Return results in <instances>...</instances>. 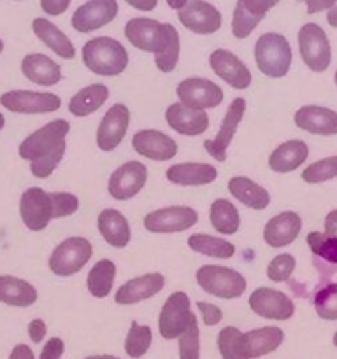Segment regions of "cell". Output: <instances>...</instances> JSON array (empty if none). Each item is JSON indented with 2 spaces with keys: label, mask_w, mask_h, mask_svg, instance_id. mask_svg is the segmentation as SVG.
Segmentation results:
<instances>
[{
  "label": "cell",
  "mask_w": 337,
  "mask_h": 359,
  "mask_svg": "<svg viewBox=\"0 0 337 359\" xmlns=\"http://www.w3.org/2000/svg\"><path fill=\"white\" fill-rule=\"evenodd\" d=\"M116 279V265L111 259H100L91 266L86 277L88 293L95 298H105L112 291Z\"/></svg>",
  "instance_id": "36"
},
{
  "label": "cell",
  "mask_w": 337,
  "mask_h": 359,
  "mask_svg": "<svg viewBox=\"0 0 337 359\" xmlns=\"http://www.w3.org/2000/svg\"><path fill=\"white\" fill-rule=\"evenodd\" d=\"M333 346L337 347V332H336V335H333Z\"/></svg>",
  "instance_id": "59"
},
{
  "label": "cell",
  "mask_w": 337,
  "mask_h": 359,
  "mask_svg": "<svg viewBox=\"0 0 337 359\" xmlns=\"http://www.w3.org/2000/svg\"><path fill=\"white\" fill-rule=\"evenodd\" d=\"M326 21H329L330 27L337 28V6L332 7V9H330L329 13H326Z\"/></svg>",
  "instance_id": "54"
},
{
  "label": "cell",
  "mask_w": 337,
  "mask_h": 359,
  "mask_svg": "<svg viewBox=\"0 0 337 359\" xmlns=\"http://www.w3.org/2000/svg\"><path fill=\"white\" fill-rule=\"evenodd\" d=\"M20 216L25 226L30 231H42L48 228L53 217V200L51 193L42 188H28L21 195Z\"/></svg>",
  "instance_id": "12"
},
{
  "label": "cell",
  "mask_w": 337,
  "mask_h": 359,
  "mask_svg": "<svg viewBox=\"0 0 337 359\" xmlns=\"http://www.w3.org/2000/svg\"><path fill=\"white\" fill-rule=\"evenodd\" d=\"M199 214L186 205H172L146 214L143 224L151 233H179L195 226Z\"/></svg>",
  "instance_id": "10"
},
{
  "label": "cell",
  "mask_w": 337,
  "mask_h": 359,
  "mask_svg": "<svg viewBox=\"0 0 337 359\" xmlns=\"http://www.w3.org/2000/svg\"><path fill=\"white\" fill-rule=\"evenodd\" d=\"M283 340L284 333L277 326H263V328L242 333V342H244V351L248 359H256L274 353L276 349H279Z\"/></svg>",
  "instance_id": "28"
},
{
  "label": "cell",
  "mask_w": 337,
  "mask_h": 359,
  "mask_svg": "<svg viewBox=\"0 0 337 359\" xmlns=\"http://www.w3.org/2000/svg\"><path fill=\"white\" fill-rule=\"evenodd\" d=\"M83 359H121V358L109 356V354H102V356H88V358H83Z\"/></svg>",
  "instance_id": "56"
},
{
  "label": "cell",
  "mask_w": 337,
  "mask_h": 359,
  "mask_svg": "<svg viewBox=\"0 0 337 359\" xmlns=\"http://www.w3.org/2000/svg\"><path fill=\"white\" fill-rule=\"evenodd\" d=\"M21 72L39 86H55L62 81V67L42 53H32L21 60Z\"/></svg>",
  "instance_id": "26"
},
{
  "label": "cell",
  "mask_w": 337,
  "mask_h": 359,
  "mask_svg": "<svg viewBox=\"0 0 337 359\" xmlns=\"http://www.w3.org/2000/svg\"><path fill=\"white\" fill-rule=\"evenodd\" d=\"M37 298V290L30 283L13 276H0V304L23 309L34 305Z\"/></svg>",
  "instance_id": "33"
},
{
  "label": "cell",
  "mask_w": 337,
  "mask_h": 359,
  "mask_svg": "<svg viewBox=\"0 0 337 359\" xmlns=\"http://www.w3.org/2000/svg\"><path fill=\"white\" fill-rule=\"evenodd\" d=\"M192 304H190L188 294L183 291H176L165 300L161 307L160 318H158V332L161 339L176 340L185 335L190 328V323L193 319Z\"/></svg>",
  "instance_id": "8"
},
{
  "label": "cell",
  "mask_w": 337,
  "mask_h": 359,
  "mask_svg": "<svg viewBox=\"0 0 337 359\" xmlns=\"http://www.w3.org/2000/svg\"><path fill=\"white\" fill-rule=\"evenodd\" d=\"M295 266H297L295 256L283 252V255H277L276 258L270 259L269 266H267V277L272 283H284L291 277Z\"/></svg>",
  "instance_id": "44"
},
{
  "label": "cell",
  "mask_w": 337,
  "mask_h": 359,
  "mask_svg": "<svg viewBox=\"0 0 337 359\" xmlns=\"http://www.w3.org/2000/svg\"><path fill=\"white\" fill-rule=\"evenodd\" d=\"M32 30H34L35 37L42 44L48 46L53 53H56L60 58L72 60L76 56V48L70 42V39L58 27H55L51 21L46 20V18H35L32 21Z\"/></svg>",
  "instance_id": "31"
},
{
  "label": "cell",
  "mask_w": 337,
  "mask_h": 359,
  "mask_svg": "<svg viewBox=\"0 0 337 359\" xmlns=\"http://www.w3.org/2000/svg\"><path fill=\"white\" fill-rule=\"evenodd\" d=\"M228 191L242 205L249 207L253 210H263L270 203L269 191L263 186L256 184L249 177H244V175H235V177H232L228 181Z\"/></svg>",
  "instance_id": "32"
},
{
  "label": "cell",
  "mask_w": 337,
  "mask_h": 359,
  "mask_svg": "<svg viewBox=\"0 0 337 359\" xmlns=\"http://www.w3.org/2000/svg\"><path fill=\"white\" fill-rule=\"evenodd\" d=\"M315 311L323 321H337V284H329L315 294Z\"/></svg>",
  "instance_id": "41"
},
{
  "label": "cell",
  "mask_w": 337,
  "mask_h": 359,
  "mask_svg": "<svg viewBox=\"0 0 337 359\" xmlns=\"http://www.w3.org/2000/svg\"><path fill=\"white\" fill-rule=\"evenodd\" d=\"M4 126H6V118H4V114L0 112V130H2Z\"/></svg>",
  "instance_id": "57"
},
{
  "label": "cell",
  "mask_w": 337,
  "mask_h": 359,
  "mask_svg": "<svg viewBox=\"0 0 337 359\" xmlns=\"http://www.w3.org/2000/svg\"><path fill=\"white\" fill-rule=\"evenodd\" d=\"M209 65L221 81L235 90H246L251 84V72L246 63L228 49H216L211 53Z\"/></svg>",
  "instance_id": "20"
},
{
  "label": "cell",
  "mask_w": 337,
  "mask_h": 359,
  "mask_svg": "<svg viewBox=\"0 0 337 359\" xmlns=\"http://www.w3.org/2000/svg\"><path fill=\"white\" fill-rule=\"evenodd\" d=\"M83 63L97 76H119L128 65V53L116 39L95 37L83 46Z\"/></svg>",
  "instance_id": "3"
},
{
  "label": "cell",
  "mask_w": 337,
  "mask_h": 359,
  "mask_svg": "<svg viewBox=\"0 0 337 359\" xmlns=\"http://www.w3.org/2000/svg\"><path fill=\"white\" fill-rule=\"evenodd\" d=\"M337 177V156L323 158L302 170V181L308 184H319Z\"/></svg>",
  "instance_id": "40"
},
{
  "label": "cell",
  "mask_w": 337,
  "mask_h": 359,
  "mask_svg": "<svg viewBox=\"0 0 337 359\" xmlns=\"http://www.w3.org/2000/svg\"><path fill=\"white\" fill-rule=\"evenodd\" d=\"M165 121L174 132L186 137L202 135L209 128V116L206 111L186 107L181 102L168 105L165 111Z\"/></svg>",
  "instance_id": "22"
},
{
  "label": "cell",
  "mask_w": 337,
  "mask_h": 359,
  "mask_svg": "<svg viewBox=\"0 0 337 359\" xmlns=\"http://www.w3.org/2000/svg\"><path fill=\"white\" fill-rule=\"evenodd\" d=\"M2 51H4V41L0 39V55H2Z\"/></svg>",
  "instance_id": "58"
},
{
  "label": "cell",
  "mask_w": 337,
  "mask_h": 359,
  "mask_svg": "<svg viewBox=\"0 0 337 359\" xmlns=\"http://www.w3.org/2000/svg\"><path fill=\"white\" fill-rule=\"evenodd\" d=\"M70 125L65 119H55L35 130L18 147L21 160L30 161V172L37 179H48L65 154Z\"/></svg>",
  "instance_id": "2"
},
{
  "label": "cell",
  "mask_w": 337,
  "mask_h": 359,
  "mask_svg": "<svg viewBox=\"0 0 337 359\" xmlns=\"http://www.w3.org/2000/svg\"><path fill=\"white\" fill-rule=\"evenodd\" d=\"M116 0H88L72 14V28L79 34H90L111 23L118 16Z\"/></svg>",
  "instance_id": "17"
},
{
  "label": "cell",
  "mask_w": 337,
  "mask_h": 359,
  "mask_svg": "<svg viewBox=\"0 0 337 359\" xmlns=\"http://www.w3.org/2000/svg\"><path fill=\"white\" fill-rule=\"evenodd\" d=\"M298 49L305 67L312 72H325L332 62V49L325 30L316 23H305L298 30Z\"/></svg>",
  "instance_id": "7"
},
{
  "label": "cell",
  "mask_w": 337,
  "mask_h": 359,
  "mask_svg": "<svg viewBox=\"0 0 337 359\" xmlns=\"http://www.w3.org/2000/svg\"><path fill=\"white\" fill-rule=\"evenodd\" d=\"M53 200V217L62 219V217L72 216L79 209V198L72 193H51Z\"/></svg>",
  "instance_id": "45"
},
{
  "label": "cell",
  "mask_w": 337,
  "mask_h": 359,
  "mask_svg": "<svg viewBox=\"0 0 337 359\" xmlns=\"http://www.w3.org/2000/svg\"><path fill=\"white\" fill-rule=\"evenodd\" d=\"M63 353H65V344L58 337H53L42 347L41 358L39 359H62Z\"/></svg>",
  "instance_id": "47"
},
{
  "label": "cell",
  "mask_w": 337,
  "mask_h": 359,
  "mask_svg": "<svg viewBox=\"0 0 337 359\" xmlns=\"http://www.w3.org/2000/svg\"><path fill=\"white\" fill-rule=\"evenodd\" d=\"M309 147L304 140H286L270 153L269 168L276 174H288L305 163Z\"/></svg>",
  "instance_id": "27"
},
{
  "label": "cell",
  "mask_w": 337,
  "mask_h": 359,
  "mask_svg": "<svg viewBox=\"0 0 337 359\" xmlns=\"http://www.w3.org/2000/svg\"><path fill=\"white\" fill-rule=\"evenodd\" d=\"M197 284L204 293L213 294L221 300H234V298L242 297L248 287L242 273L220 265L200 266L197 270Z\"/></svg>",
  "instance_id": "5"
},
{
  "label": "cell",
  "mask_w": 337,
  "mask_h": 359,
  "mask_svg": "<svg viewBox=\"0 0 337 359\" xmlns=\"http://www.w3.org/2000/svg\"><path fill=\"white\" fill-rule=\"evenodd\" d=\"M197 309L200 311V316H202V321L206 326H216L223 319V312L218 305L207 304V302H197Z\"/></svg>",
  "instance_id": "46"
},
{
  "label": "cell",
  "mask_w": 337,
  "mask_h": 359,
  "mask_svg": "<svg viewBox=\"0 0 337 359\" xmlns=\"http://www.w3.org/2000/svg\"><path fill=\"white\" fill-rule=\"evenodd\" d=\"M168 182L176 186H206L216 181L218 170L209 163H176L165 172Z\"/></svg>",
  "instance_id": "30"
},
{
  "label": "cell",
  "mask_w": 337,
  "mask_h": 359,
  "mask_svg": "<svg viewBox=\"0 0 337 359\" xmlns=\"http://www.w3.org/2000/svg\"><path fill=\"white\" fill-rule=\"evenodd\" d=\"M93 255V245L84 237H69L60 242L49 256V270L58 277L79 273Z\"/></svg>",
  "instance_id": "6"
},
{
  "label": "cell",
  "mask_w": 337,
  "mask_h": 359,
  "mask_svg": "<svg viewBox=\"0 0 337 359\" xmlns=\"http://www.w3.org/2000/svg\"><path fill=\"white\" fill-rule=\"evenodd\" d=\"M178 20L186 30L199 35L216 34L221 28V13L206 0H190L178 11Z\"/></svg>",
  "instance_id": "15"
},
{
  "label": "cell",
  "mask_w": 337,
  "mask_h": 359,
  "mask_svg": "<svg viewBox=\"0 0 337 359\" xmlns=\"http://www.w3.org/2000/svg\"><path fill=\"white\" fill-rule=\"evenodd\" d=\"M302 231V219L293 210H284L272 219L267 221L263 226V241L274 249L286 248L293 244Z\"/></svg>",
  "instance_id": "23"
},
{
  "label": "cell",
  "mask_w": 337,
  "mask_h": 359,
  "mask_svg": "<svg viewBox=\"0 0 337 359\" xmlns=\"http://www.w3.org/2000/svg\"><path fill=\"white\" fill-rule=\"evenodd\" d=\"M0 104L16 114H48L62 107V98L55 93L30 90H13L0 97Z\"/></svg>",
  "instance_id": "9"
},
{
  "label": "cell",
  "mask_w": 337,
  "mask_h": 359,
  "mask_svg": "<svg viewBox=\"0 0 337 359\" xmlns=\"http://www.w3.org/2000/svg\"><path fill=\"white\" fill-rule=\"evenodd\" d=\"M305 4V11L308 14H316L322 13V11H330L332 7H336L337 0H302Z\"/></svg>",
  "instance_id": "50"
},
{
  "label": "cell",
  "mask_w": 337,
  "mask_h": 359,
  "mask_svg": "<svg viewBox=\"0 0 337 359\" xmlns=\"http://www.w3.org/2000/svg\"><path fill=\"white\" fill-rule=\"evenodd\" d=\"M164 286L165 277L161 273H146V276L136 277V279H130L121 284L119 290L116 291L114 302L118 305H136L160 293Z\"/></svg>",
  "instance_id": "25"
},
{
  "label": "cell",
  "mask_w": 337,
  "mask_h": 359,
  "mask_svg": "<svg viewBox=\"0 0 337 359\" xmlns=\"http://www.w3.org/2000/svg\"><path fill=\"white\" fill-rule=\"evenodd\" d=\"M176 95L183 105L199 111L214 109L223 102V90L206 77H188L181 81L176 88Z\"/></svg>",
  "instance_id": "11"
},
{
  "label": "cell",
  "mask_w": 337,
  "mask_h": 359,
  "mask_svg": "<svg viewBox=\"0 0 337 359\" xmlns=\"http://www.w3.org/2000/svg\"><path fill=\"white\" fill-rule=\"evenodd\" d=\"M291 60V46L284 35L276 32L260 35L255 44V62L263 76L272 79L284 77L290 70Z\"/></svg>",
  "instance_id": "4"
},
{
  "label": "cell",
  "mask_w": 337,
  "mask_h": 359,
  "mask_svg": "<svg viewBox=\"0 0 337 359\" xmlns=\"http://www.w3.org/2000/svg\"><path fill=\"white\" fill-rule=\"evenodd\" d=\"M209 219L214 230L221 235H235L241 228V216L237 207L227 198H218L211 203Z\"/></svg>",
  "instance_id": "35"
},
{
  "label": "cell",
  "mask_w": 337,
  "mask_h": 359,
  "mask_svg": "<svg viewBox=\"0 0 337 359\" xmlns=\"http://www.w3.org/2000/svg\"><path fill=\"white\" fill-rule=\"evenodd\" d=\"M151 342H153V333L150 326L139 325L137 321L130 323L128 335L125 339V353L132 359L143 358L150 351Z\"/></svg>",
  "instance_id": "38"
},
{
  "label": "cell",
  "mask_w": 337,
  "mask_h": 359,
  "mask_svg": "<svg viewBox=\"0 0 337 359\" xmlns=\"http://www.w3.org/2000/svg\"><path fill=\"white\" fill-rule=\"evenodd\" d=\"M109 88L105 84H90L77 91L69 102V112L76 118H84L97 112L107 102Z\"/></svg>",
  "instance_id": "34"
},
{
  "label": "cell",
  "mask_w": 337,
  "mask_h": 359,
  "mask_svg": "<svg viewBox=\"0 0 337 359\" xmlns=\"http://www.w3.org/2000/svg\"><path fill=\"white\" fill-rule=\"evenodd\" d=\"M248 304L256 316L270 321H288L295 314L293 300L272 287L255 290L249 294Z\"/></svg>",
  "instance_id": "13"
},
{
  "label": "cell",
  "mask_w": 337,
  "mask_h": 359,
  "mask_svg": "<svg viewBox=\"0 0 337 359\" xmlns=\"http://www.w3.org/2000/svg\"><path fill=\"white\" fill-rule=\"evenodd\" d=\"M295 125L312 135H337V112L322 105H302L293 116Z\"/></svg>",
  "instance_id": "24"
},
{
  "label": "cell",
  "mask_w": 337,
  "mask_h": 359,
  "mask_svg": "<svg viewBox=\"0 0 337 359\" xmlns=\"http://www.w3.org/2000/svg\"><path fill=\"white\" fill-rule=\"evenodd\" d=\"M125 37L133 48L154 55L160 72H172L179 62L181 42L171 23H160L151 18H132L125 25Z\"/></svg>",
  "instance_id": "1"
},
{
  "label": "cell",
  "mask_w": 337,
  "mask_h": 359,
  "mask_svg": "<svg viewBox=\"0 0 337 359\" xmlns=\"http://www.w3.org/2000/svg\"><path fill=\"white\" fill-rule=\"evenodd\" d=\"M128 6H132L137 11H153L158 6V0H125Z\"/></svg>",
  "instance_id": "53"
},
{
  "label": "cell",
  "mask_w": 337,
  "mask_h": 359,
  "mask_svg": "<svg viewBox=\"0 0 337 359\" xmlns=\"http://www.w3.org/2000/svg\"><path fill=\"white\" fill-rule=\"evenodd\" d=\"M325 235L337 241V210L326 214L325 217Z\"/></svg>",
  "instance_id": "51"
},
{
  "label": "cell",
  "mask_w": 337,
  "mask_h": 359,
  "mask_svg": "<svg viewBox=\"0 0 337 359\" xmlns=\"http://www.w3.org/2000/svg\"><path fill=\"white\" fill-rule=\"evenodd\" d=\"M246 112V100L244 98H234L228 105L227 112H225V118L221 121L220 130H218L216 137L211 140H204V149L207 151L211 158H214L216 161H225L227 160V151L230 146L232 139H234L235 132H237L239 125H241L242 118H244Z\"/></svg>",
  "instance_id": "14"
},
{
  "label": "cell",
  "mask_w": 337,
  "mask_h": 359,
  "mask_svg": "<svg viewBox=\"0 0 337 359\" xmlns=\"http://www.w3.org/2000/svg\"><path fill=\"white\" fill-rule=\"evenodd\" d=\"M218 351L221 359H248L242 333L235 326H227L218 333Z\"/></svg>",
  "instance_id": "39"
},
{
  "label": "cell",
  "mask_w": 337,
  "mask_h": 359,
  "mask_svg": "<svg viewBox=\"0 0 337 359\" xmlns=\"http://www.w3.org/2000/svg\"><path fill=\"white\" fill-rule=\"evenodd\" d=\"M188 2H190V0H167L168 7H171V9H174V11L183 9V7H185Z\"/></svg>",
  "instance_id": "55"
},
{
  "label": "cell",
  "mask_w": 337,
  "mask_h": 359,
  "mask_svg": "<svg viewBox=\"0 0 337 359\" xmlns=\"http://www.w3.org/2000/svg\"><path fill=\"white\" fill-rule=\"evenodd\" d=\"M188 245L192 251L218 259H230L235 255V245L220 237H211L206 233H195L188 237Z\"/></svg>",
  "instance_id": "37"
},
{
  "label": "cell",
  "mask_w": 337,
  "mask_h": 359,
  "mask_svg": "<svg viewBox=\"0 0 337 359\" xmlns=\"http://www.w3.org/2000/svg\"><path fill=\"white\" fill-rule=\"evenodd\" d=\"M46 333H48V326H46V323L42 319L30 321V325H28V337H30L32 342L41 344L44 340Z\"/></svg>",
  "instance_id": "49"
},
{
  "label": "cell",
  "mask_w": 337,
  "mask_h": 359,
  "mask_svg": "<svg viewBox=\"0 0 337 359\" xmlns=\"http://www.w3.org/2000/svg\"><path fill=\"white\" fill-rule=\"evenodd\" d=\"M179 359H200V330L197 316H193L190 328L179 337Z\"/></svg>",
  "instance_id": "43"
},
{
  "label": "cell",
  "mask_w": 337,
  "mask_h": 359,
  "mask_svg": "<svg viewBox=\"0 0 337 359\" xmlns=\"http://www.w3.org/2000/svg\"><path fill=\"white\" fill-rule=\"evenodd\" d=\"M305 242L316 258H322L330 265H337V241L326 237L322 231H311L308 233Z\"/></svg>",
  "instance_id": "42"
},
{
  "label": "cell",
  "mask_w": 337,
  "mask_h": 359,
  "mask_svg": "<svg viewBox=\"0 0 337 359\" xmlns=\"http://www.w3.org/2000/svg\"><path fill=\"white\" fill-rule=\"evenodd\" d=\"M9 359H35V358H34V351H32L30 347L25 346V344H18V346H14V349L11 351Z\"/></svg>",
  "instance_id": "52"
},
{
  "label": "cell",
  "mask_w": 337,
  "mask_h": 359,
  "mask_svg": "<svg viewBox=\"0 0 337 359\" xmlns=\"http://www.w3.org/2000/svg\"><path fill=\"white\" fill-rule=\"evenodd\" d=\"M333 81H336V86H337V70H336V76H333Z\"/></svg>",
  "instance_id": "60"
},
{
  "label": "cell",
  "mask_w": 337,
  "mask_h": 359,
  "mask_svg": "<svg viewBox=\"0 0 337 359\" xmlns=\"http://www.w3.org/2000/svg\"><path fill=\"white\" fill-rule=\"evenodd\" d=\"M97 228L111 248L123 249L132 238L128 219L116 209H104L98 214Z\"/></svg>",
  "instance_id": "29"
},
{
  "label": "cell",
  "mask_w": 337,
  "mask_h": 359,
  "mask_svg": "<svg viewBox=\"0 0 337 359\" xmlns=\"http://www.w3.org/2000/svg\"><path fill=\"white\" fill-rule=\"evenodd\" d=\"M281 0H237L232 16V34L235 39L242 41L251 35L265 18V14Z\"/></svg>",
  "instance_id": "19"
},
{
  "label": "cell",
  "mask_w": 337,
  "mask_h": 359,
  "mask_svg": "<svg viewBox=\"0 0 337 359\" xmlns=\"http://www.w3.org/2000/svg\"><path fill=\"white\" fill-rule=\"evenodd\" d=\"M132 147L137 154L153 161H168L178 154V144L160 130H140L133 135Z\"/></svg>",
  "instance_id": "21"
},
{
  "label": "cell",
  "mask_w": 337,
  "mask_h": 359,
  "mask_svg": "<svg viewBox=\"0 0 337 359\" xmlns=\"http://www.w3.org/2000/svg\"><path fill=\"white\" fill-rule=\"evenodd\" d=\"M130 125V111L126 105L114 104L102 118L97 130V146L98 149L109 153L116 149L125 139Z\"/></svg>",
  "instance_id": "18"
},
{
  "label": "cell",
  "mask_w": 337,
  "mask_h": 359,
  "mask_svg": "<svg viewBox=\"0 0 337 359\" xmlns=\"http://www.w3.org/2000/svg\"><path fill=\"white\" fill-rule=\"evenodd\" d=\"M147 168L140 161H126L109 177L107 191L114 200L125 202L133 198L146 186Z\"/></svg>",
  "instance_id": "16"
},
{
  "label": "cell",
  "mask_w": 337,
  "mask_h": 359,
  "mask_svg": "<svg viewBox=\"0 0 337 359\" xmlns=\"http://www.w3.org/2000/svg\"><path fill=\"white\" fill-rule=\"evenodd\" d=\"M72 0H41V7L49 16H60L69 9Z\"/></svg>",
  "instance_id": "48"
}]
</instances>
